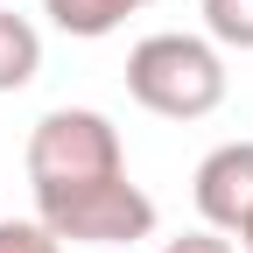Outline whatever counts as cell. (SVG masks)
Masks as SVG:
<instances>
[{
	"mask_svg": "<svg viewBox=\"0 0 253 253\" xmlns=\"http://www.w3.org/2000/svg\"><path fill=\"white\" fill-rule=\"evenodd\" d=\"M126 91L155 120H204L225 106V56L204 36H141L126 49Z\"/></svg>",
	"mask_w": 253,
	"mask_h": 253,
	"instance_id": "6da1fadb",
	"label": "cell"
},
{
	"mask_svg": "<svg viewBox=\"0 0 253 253\" xmlns=\"http://www.w3.org/2000/svg\"><path fill=\"white\" fill-rule=\"evenodd\" d=\"M0 253H63V239L42 218H0Z\"/></svg>",
	"mask_w": 253,
	"mask_h": 253,
	"instance_id": "ba28073f",
	"label": "cell"
},
{
	"mask_svg": "<svg viewBox=\"0 0 253 253\" xmlns=\"http://www.w3.org/2000/svg\"><path fill=\"white\" fill-rule=\"evenodd\" d=\"M204 28L225 49H253V0H204Z\"/></svg>",
	"mask_w": 253,
	"mask_h": 253,
	"instance_id": "52a82bcc",
	"label": "cell"
},
{
	"mask_svg": "<svg viewBox=\"0 0 253 253\" xmlns=\"http://www.w3.org/2000/svg\"><path fill=\"white\" fill-rule=\"evenodd\" d=\"M36 71H42V36H36V21L14 14L7 0H0V91L36 84Z\"/></svg>",
	"mask_w": 253,
	"mask_h": 253,
	"instance_id": "5b68a950",
	"label": "cell"
},
{
	"mask_svg": "<svg viewBox=\"0 0 253 253\" xmlns=\"http://www.w3.org/2000/svg\"><path fill=\"white\" fill-rule=\"evenodd\" d=\"M42 14L63 28V36L99 42V36H113L126 14H141V7H134V0H42Z\"/></svg>",
	"mask_w": 253,
	"mask_h": 253,
	"instance_id": "8992f818",
	"label": "cell"
},
{
	"mask_svg": "<svg viewBox=\"0 0 253 253\" xmlns=\"http://www.w3.org/2000/svg\"><path fill=\"white\" fill-rule=\"evenodd\" d=\"M197 211H204V225L211 232H246L253 225V141H225V148H211L204 162H197Z\"/></svg>",
	"mask_w": 253,
	"mask_h": 253,
	"instance_id": "277c9868",
	"label": "cell"
},
{
	"mask_svg": "<svg viewBox=\"0 0 253 253\" xmlns=\"http://www.w3.org/2000/svg\"><path fill=\"white\" fill-rule=\"evenodd\" d=\"M120 169H126L120 126L106 113H91V106H56V113L36 120V134H28V190H36V197L120 176Z\"/></svg>",
	"mask_w": 253,
	"mask_h": 253,
	"instance_id": "7a4b0ae2",
	"label": "cell"
},
{
	"mask_svg": "<svg viewBox=\"0 0 253 253\" xmlns=\"http://www.w3.org/2000/svg\"><path fill=\"white\" fill-rule=\"evenodd\" d=\"M134 7H155V0H134Z\"/></svg>",
	"mask_w": 253,
	"mask_h": 253,
	"instance_id": "8fae6325",
	"label": "cell"
},
{
	"mask_svg": "<svg viewBox=\"0 0 253 253\" xmlns=\"http://www.w3.org/2000/svg\"><path fill=\"white\" fill-rule=\"evenodd\" d=\"M36 218L63 246H134V239L155 232V197L120 169V176H99V183L36 197Z\"/></svg>",
	"mask_w": 253,
	"mask_h": 253,
	"instance_id": "3957f363",
	"label": "cell"
},
{
	"mask_svg": "<svg viewBox=\"0 0 253 253\" xmlns=\"http://www.w3.org/2000/svg\"><path fill=\"white\" fill-rule=\"evenodd\" d=\"M239 246H246V253H253V225H246V232H239Z\"/></svg>",
	"mask_w": 253,
	"mask_h": 253,
	"instance_id": "30bf717a",
	"label": "cell"
},
{
	"mask_svg": "<svg viewBox=\"0 0 253 253\" xmlns=\"http://www.w3.org/2000/svg\"><path fill=\"white\" fill-rule=\"evenodd\" d=\"M162 253H232V239H225V232H211V225H204V232H183V239H169Z\"/></svg>",
	"mask_w": 253,
	"mask_h": 253,
	"instance_id": "9c48e42d",
	"label": "cell"
}]
</instances>
